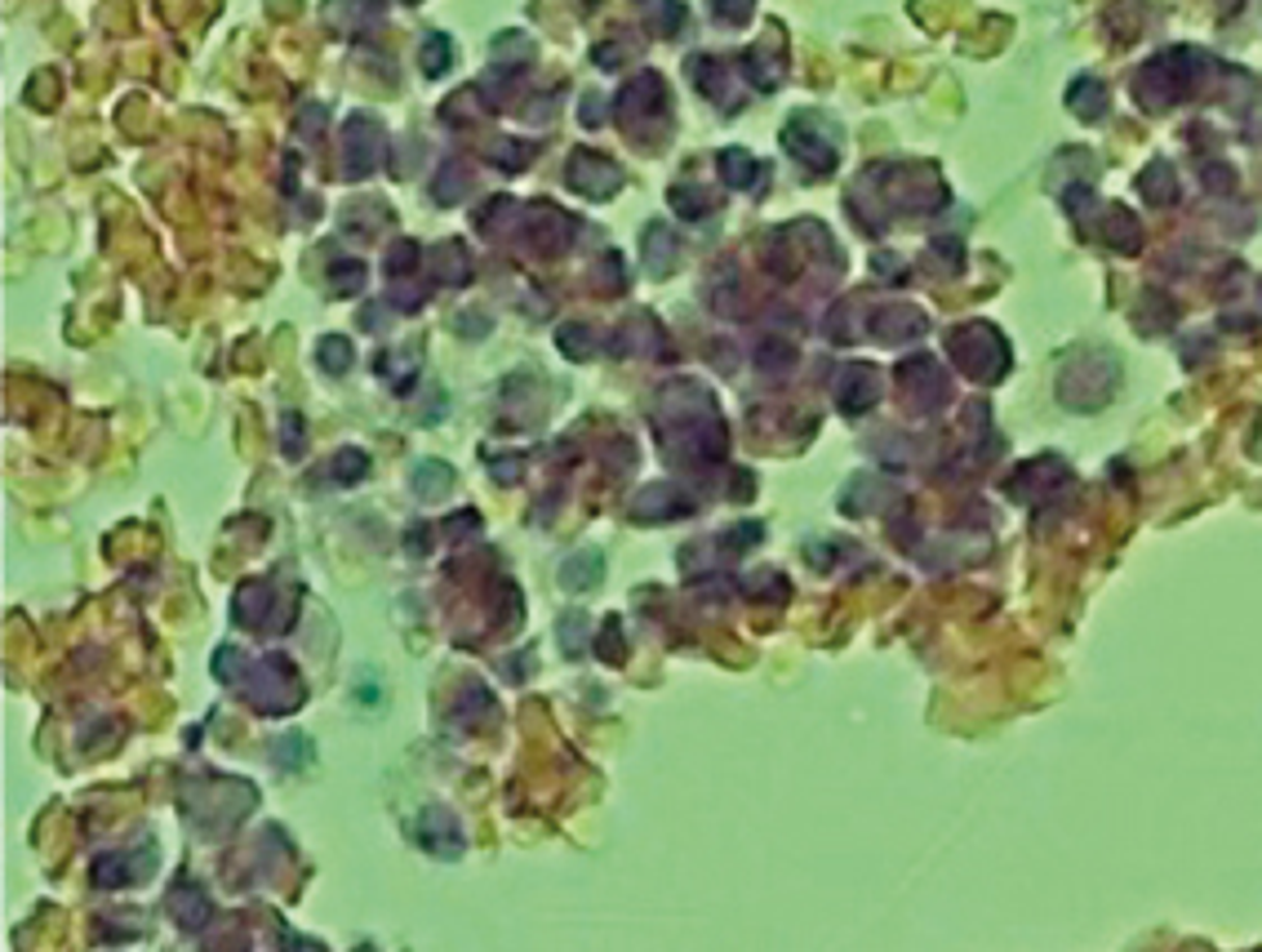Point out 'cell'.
Wrapping results in <instances>:
<instances>
[{"instance_id": "1", "label": "cell", "mask_w": 1262, "mask_h": 952, "mask_svg": "<svg viewBox=\"0 0 1262 952\" xmlns=\"http://www.w3.org/2000/svg\"><path fill=\"white\" fill-rule=\"evenodd\" d=\"M1067 103H1071V112H1076L1080 120H1094V116L1107 112V89H1102L1098 81H1076V85H1071V93H1067Z\"/></svg>"}, {"instance_id": "2", "label": "cell", "mask_w": 1262, "mask_h": 952, "mask_svg": "<svg viewBox=\"0 0 1262 952\" xmlns=\"http://www.w3.org/2000/svg\"><path fill=\"white\" fill-rule=\"evenodd\" d=\"M1143 192H1147L1151 200H1156V206H1164V200H1174V196H1178V192H1174V169L1156 161V165H1151L1147 174H1143Z\"/></svg>"}, {"instance_id": "3", "label": "cell", "mask_w": 1262, "mask_h": 952, "mask_svg": "<svg viewBox=\"0 0 1262 952\" xmlns=\"http://www.w3.org/2000/svg\"><path fill=\"white\" fill-rule=\"evenodd\" d=\"M1112 223L1116 227H1107V237H1112L1116 249H1138V223H1133V214L1112 210Z\"/></svg>"}, {"instance_id": "4", "label": "cell", "mask_w": 1262, "mask_h": 952, "mask_svg": "<svg viewBox=\"0 0 1262 952\" xmlns=\"http://www.w3.org/2000/svg\"><path fill=\"white\" fill-rule=\"evenodd\" d=\"M720 169H724V179H730L734 187H743V183L756 179V165L747 161L743 152H724V156H720Z\"/></svg>"}, {"instance_id": "5", "label": "cell", "mask_w": 1262, "mask_h": 952, "mask_svg": "<svg viewBox=\"0 0 1262 952\" xmlns=\"http://www.w3.org/2000/svg\"><path fill=\"white\" fill-rule=\"evenodd\" d=\"M716 13H720V19H730V23H743L747 13H751V0H716Z\"/></svg>"}]
</instances>
